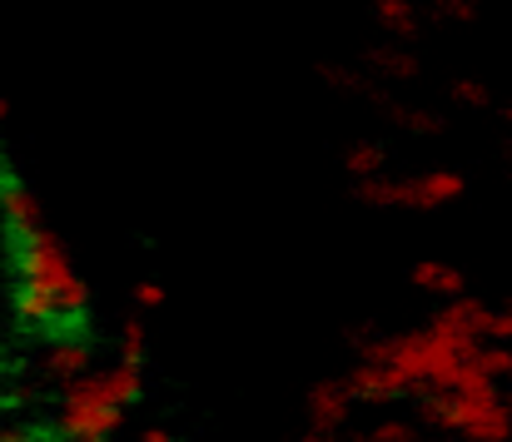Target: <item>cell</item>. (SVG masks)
Segmentation results:
<instances>
[{
  "label": "cell",
  "instance_id": "7c38bea8",
  "mask_svg": "<svg viewBox=\"0 0 512 442\" xmlns=\"http://www.w3.org/2000/svg\"><path fill=\"white\" fill-rule=\"evenodd\" d=\"M319 80H329V90H343V95H358V100H373V105H383L388 95L368 80V70H353V65H319Z\"/></svg>",
  "mask_w": 512,
  "mask_h": 442
},
{
  "label": "cell",
  "instance_id": "7402d4cb",
  "mask_svg": "<svg viewBox=\"0 0 512 442\" xmlns=\"http://www.w3.org/2000/svg\"><path fill=\"white\" fill-rule=\"evenodd\" d=\"M353 358L358 363H393V338H358Z\"/></svg>",
  "mask_w": 512,
  "mask_h": 442
},
{
  "label": "cell",
  "instance_id": "f546056e",
  "mask_svg": "<svg viewBox=\"0 0 512 442\" xmlns=\"http://www.w3.org/2000/svg\"><path fill=\"white\" fill-rule=\"evenodd\" d=\"M5 120H10V105H5V95H0V125H5Z\"/></svg>",
  "mask_w": 512,
  "mask_h": 442
},
{
  "label": "cell",
  "instance_id": "9a60e30c",
  "mask_svg": "<svg viewBox=\"0 0 512 442\" xmlns=\"http://www.w3.org/2000/svg\"><path fill=\"white\" fill-rule=\"evenodd\" d=\"M368 70H373L378 80H418V60H413L408 50H398V45L368 50Z\"/></svg>",
  "mask_w": 512,
  "mask_h": 442
},
{
  "label": "cell",
  "instance_id": "d6986e66",
  "mask_svg": "<svg viewBox=\"0 0 512 442\" xmlns=\"http://www.w3.org/2000/svg\"><path fill=\"white\" fill-rule=\"evenodd\" d=\"M120 358H125V363H135V368H145V358H150L145 318H125V328H120Z\"/></svg>",
  "mask_w": 512,
  "mask_h": 442
},
{
  "label": "cell",
  "instance_id": "7a4b0ae2",
  "mask_svg": "<svg viewBox=\"0 0 512 442\" xmlns=\"http://www.w3.org/2000/svg\"><path fill=\"white\" fill-rule=\"evenodd\" d=\"M125 403L110 398L105 378L100 373H85L75 378L70 388H60V418H55V433L65 442H85V438H115L125 428Z\"/></svg>",
  "mask_w": 512,
  "mask_h": 442
},
{
  "label": "cell",
  "instance_id": "4fadbf2b",
  "mask_svg": "<svg viewBox=\"0 0 512 442\" xmlns=\"http://www.w3.org/2000/svg\"><path fill=\"white\" fill-rule=\"evenodd\" d=\"M463 442H512V403L503 398L498 408H488V413H478L463 433Z\"/></svg>",
  "mask_w": 512,
  "mask_h": 442
},
{
  "label": "cell",
  "instance_id": "44dd1931",
  "mask_svg": "<svg viewBox=\"0 0 512 442\" xmlns=\"http://www.w3.org/2000/svg\"><path fill=\"white\" fill-rule=\"evenodd\" d=\"M453 100L458 105H473V110H488L493 105V95H488L483 80H453Z\"/></svg>",
  "mask_w": 512,
  "mask_h": 442
},
{
  "label": "cell",
  "instance_id": "836d02e7",
  "mask_svg": "<svg viewBox=\"0 0 512 442\" xmlns=\"http://www.w3.org/2000/svg\"><path fill=\"white\" fill-rule=\"evenodd\" d=\"M508 164H512V145H508Z\"/></svg>",
  "mask_w": 512,
  "mask_h": 442
},
{
  "label": "cell",
  "instance_id": "ffe728a7",
  "mask_svg": "<svg viewBox=\"0 0 512 442\" xmlns=\"http://www.w3.org/2000/svg\"><path fill=\"white\" fill-rule=\"evenodd\" d=\"M473 358L483 363V373H488V378H498V383L512 378V343H478V348H473Z\"/></svg>",
  "mask_w": 512,
  "mask_h": 442
},
{
  "label": "cell",
  "instance_id": "484cf974",
  "mask_svg": "<svg viewBox=\"0 0 512 442\" xmlns=\"http://www.w3.org/2000/svg\"><path fill=\"white\" fill-rule=\"evenodd\" d=\"M160 303H165V284H155V279L135 284V308H160Z\"/></svg>",
  "mask_w": 512,
  "mask_h": 442
},
{
  "label": "cell",
  "instance_id": "9c48e42d",
  "mask_svg": "<svg viewBox=\"0 0 512 442\" xmlns=\"http://www.w3.org/2000/svg\"><path fill=\"white\" fill-rule=\"evenodd\" d=\"M408 284H413V289H423V294H438V298L468 294L463 269H453V264H443V259H418V264L408 269Z\"/></svg>",
  "mask_w": 512,
  "mask_h": 442
},
{
  "label": "cell",
  "instance_id": "2e32d148",
  "mask_svg": "<svg viewBox=\"0 0 512 442\" xmlns=\"http://www.w3.org/2000/svg\"><path fill=\"white\" fill-rule=\"evenodd\" d=\"M383 115H388L398 130H408V135H423V140L443 135V120H438L433 110H418V105H393V100H383Z\"/></svg>",
  "mask_w": 512,
  "mask_h": 442
},
{
  "label": "cell",
  "instance_id": "603a6c76",
  "mask_svg": "<svg viewBox=\"0 0 512 442\" xmlns=\"http://www.w3.org/2000/svg\"><path fill=\"white\" fill-rule=\"evenodd\" d=\"M433 15H438V20H458V25H468V20H478V0H438Z\"/></svg>",
  "mask_w": 512,
  "mask_h": 442
},
{
  "label": "cell",
  "instance_id": "f1b7e54d",
  "mask_svg": "<svg viewBox=\"0 0 512 442\" xmlns=\"http://www.w3.org/2000/svg\"><path fill=\"white\" fill-rule=\"evenodd\" d=\"M304 442H339V433H324V428H309V433H304Z\"/></svg>",
  "mask_w": 512,
  "mask_h": 442
},
{
  "label": "cell",
  "instance_id": "8fae6325",
  "mask_svg": "<svg viewBox=\"0 0 512 442\" xmlns=\"http://www.w3.org/2000/svg\"><path fill=\"white\" fill-rule=\"evenodd\" d=\"M10 308H15V318L20 323H50V318H60V303L55 294H45V289H35V284H15L10 289Z\"/></svg>",
  "mask_w": 512,
  "mask_h": 442
},
{
  "label": "cell",
  "instance_id": "8992f818",
  "mask_svg": "<svg viewBox=\"0 0 512 442\" xmlns=\"http://www.w3.org/2000/svg\"><path fill=\"white\" fill-rule=\"evenodd\" d=\"M85 373H90V343H80V338H50V348L40 358V378L55 383V388H70Z\"/></svg>",
  "mask_w": 512,
  "mask_h": 442
},
{
  "label": "cell",
  "instance_id": "ac0fdd59",
  "mask_svg": "<svg viewBox=\"0 0 512 442\" xmlns=\"http://www.w3.org/2000/svg\"><path fill=\"white\" fill-rule=\"evenodd\" d=\"M383 145H368V140H353V145L343 149V169L353 174V179H368V174H383Z\"/></svg>",
  "mask_w": 512,
  "mask_h": 442
},
{
  "label": "cell",
  "instance_id": "ba28073f",
  "mask_svg": "<svg viewBox=\"0 0 512 442\" xmlns=\"http://www.w3.org/2000/svg\"><path fill=\"white\" fill-rule=\"evenodd\" d=\"M463 194H468V179L458 169H428V174L413 179V204L408 209H443Z\"/></svg>",
  "mask_w": 512,
  "mask_h": 442
},
{
  "label": "cell",
  "instance_id": "4316f807",
  "mask_svg": "<svg viewBox=\"0 0 512 442\" xmlns=\"http://www.w3.org/2000/svg\"><path fill=\"white\" fill-rule=\"evenodd\" d=\"M0 442H30V433H25L20 423H5V428H0Z\"/></svg>",
  "mask_w": 512,
  "mask_h": 442
},
{
  "label": "cell",
  "instance_id": "5bb4252c",
  "mask_svg": "<svg viewBox=\"0 0 512 442\" xmlns=\"http://www.w3.org/2000/svg\"><path fill=\"white\" fill-rule=\"evenodd\" d=\"M100 378H105L110 398H115V403H125V408H135V403L145 398V368H135V363H125V358H120L115 368H105Z\"/></svg>",
  "mask_w": 512,
  "mask_h": 442
},
{
  "label": "cell",
  "instance_id": "e0dca14e",
  "mask_svg": "<svg viewBox=\"0 0 512 442\" xmlns=\"http://www.w3.org/2000/svg\"><path fill=\"white\" fill-rule=\"evenodd\" d=\"M348 442H423V433L408 418H383V423H373L363 433H348Z\"/></svg>",
  "mask_w": 512,
  "mask_h": 442
},
{
  "label": "cell",
  "instance_id": "5b68a950",
  "mask_svg": "<svg viewBox=\"0 0 512 442\" xmlns=\"http://www.w3.org/2000/svg\"><path fill=\"white\" fill-rule=\"evenodd\" d=\"M353 393L343 378H324L309 388V428H324V433H343L348 418H353Z\"/></svg>",
  "mask_w": 512,
  "mask_h": 442
},
{
  "label": "cell",
  "instance_id": "3957f363",
  "mask_svg": "<svg viewBox=\"0 0 512 442\" xmlns=\"http://www.w3.org/2000/svg\"><path fill=\"white\" fill-rule=\"evenodd\" d=\"M0 224H5V239H25L40 224V199L5 154H0Z\"/></svg>",
  "mask_w": 512,
  "mask_h": 442
},
{
  "label": "cell",
  "instance_id": "30bf717a",
  "mask_svg": "<svg viewBox=\"0 0 512 442\" xmlns=\"http://www.w3.org/2000/svg\"><path fill=\"white\" fill-rule=\"evenodd\" d=\"M373 20L393 35V40H418L423 35V10L413 0H373Z\"/></svg>",
  "mask_w": 512,
  "mask_h": 442
},
{
  "label": "cell",
  "instance_id": "cb8c5ba5",
  "mask_svg": "<svg viewBox=\"0 0 512 442\" xmlns=\"http://www.w3.org/2000/svg\"><path fill=\"white\" fill-rule=\"evenodd\" d=\"M35 403V393L25 388V383H10V388H0V413H25Z\"/></svg>",
  "mask_w": 512,
  "mask_h": 442
},
{
  "label": "cell",
  "instance_id": "d4e9b609",
  "mask_svg": "<svg viewBox=\"0 0 512 442\" xmlns=\"http://www.w3.org/2000/svg\"><path fill=\"white\" fill-rule=\"evenodd\" d=\"M483 343H512V308H493L488 338H483Z\"/></svg>",
  "mask_w": 512,
  "mask_h": 442
},
{
  "label": "cell",
  "instance_id": "d6a6232c",
  "mask_svg": "<svg viewBox=\"0 0 512 442\" xmlns=\"http://www.w3.org/2000/svg\"><path fill=\"white\" fill-rule=\"evenodd\" d=\"M503 115H508V120H512V105H508V110H503Z\"/></svg>",
  "mask_w": 512,
  "mask_h": 442
},
{
  "label": "cell",
  "instance_id": "6da1fadb",
  "mask_svg": "<svg viewBox=\"0 0 512 442\" xmlns=\"http://www.w3.org/2000/svg\"><path fill=\"white\" fill-rule=\"evenodd\" d=\"M10 264H15L20 284H35V289L55 294L60 318H80L90 308V284L75 274L70 249H65V239L55 229L35 224L25 239H10Z\"/></svg>",
  "mask_w": 512,
  "mask_h": 442
},
{
  "label": "cell",
  "instance_id": "1f68e13d",
  "mask_svg": "<svg viewBox=\"0 0 512 442\" xmlns=\"http://www.w3.org/2000/svg\"><path fill=\"white\" fill-rule=\"evenodd\" d=\"M85 442H110V438H85Z\"/></svg>",
  "mask_w": 512,
  "mask_h": 442
},
{
  "label": "cell",
  "instance_id": "277c9868",
  "mask_svg": "<svg viewBox=\"0 0 512 442\" xmlns=\"http://www.w3.org/2000/svg\"><path fill=\"white\" fill-rule=\"evenodd\" d=\"M343 383H348V393H353L358 403H373V408L398 403V398L408 393V373H403L398 363H353V368L343 373Z\"/></svg>",
  "mask_w": 512,
  "mask_h": 442
},
{
  "label": "cell",
  "instance_id": "52a82bcc",
  "mask_svg": "<svg viewBox=\"0 0 512 442\" xmlns=\"http://www.w3.org/2000/svg\"><path fill=\"white\" fill-rule=\"evenodd\" d=\"M353 199L368 204V209H408L413 204V179L368 174V179H353Z\"/></svg>",
  "mask_w": 512,
  "mask_h": 442
},
{
  "label": "cell",
  "instance_id": "83f0119b",
  "mask_svg": "<svg viewBox=\"0 0 512 442\" xmlns=\"http://www.w3.org/2000/svg\"><path fill=\"white\" fill-rule=\"evenodd\" d=\"M140 442H174V438H170V428H145Z\"/></svg>",
  "mask_w": 512,
  "mask_h": 442
},
{
  "label": "cell",
  "instance_id": "4dcf8cb0",
  "mask_svg": "<svg viewBox=\"0 0 512 442\" xmlns=\"http://www.w3.org/2000/svg\"><path fill=\"white\" fill-rule=\"evenodd\" d=\"M503 398H508V403H512V378H508V393H503Z\"/></svg>",
  "mask_w": 512,
  "mask_h": 442
}]
</instances>
